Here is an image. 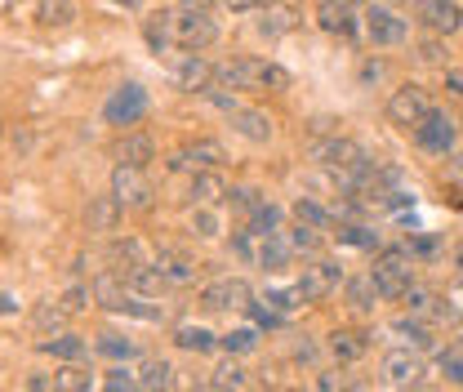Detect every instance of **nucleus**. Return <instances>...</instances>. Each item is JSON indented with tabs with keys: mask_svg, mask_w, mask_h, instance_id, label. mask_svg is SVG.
Here are the masks:
<instances>
[{
	"mask_svg": "<svg viewBox=\"0 0 463 392\" xmlns=\"http://www.w3.org/2000/svg\"><path fill=\"white\" fill-rule=\"evenodd\" d=\"M219 41V23L205 9H165L147 18V45L161 54L165 45L183 50V54H201Z\"/></svg>",
	"mask_w": 463,
	"mask_h": 392,
	"instance_id": "1",
	"label": "nucleus"
},
{
	"mask_svg": "<svg viewBox=\"0 0 463 392\" xmlns=\"http://www.w3.org/2000/svg\"><path fill=\"white\" fill-rule=\"evenodd\" d=\"M214 85L223 90H289V72L268 58H232L214 67Z\"/></svg>",
	"mask_w": 463,
	"mask_h": 392,
	"instance_id": "2",
	"label": "nucleus"
},
{
	"mask_svg": "<svg viewBox=\"0 0 463 392\" xmlns=\"http://www.w3.org/2000/svg\"><path fill=\"white\" fill-rule=\"evenodd\" d=\"M370 281L379 290V299H405L414 290V254L392 245V250H379L374 254V268H370Z\"/></svg>",
	"mask_w": 463,
	"mask_h": 392,
	"instance_id": "3",
	"label": "nucleus"
},
{
	"mask_svg": "<svg viewBox=\"0 0 463 392\" xmlns=\"http://www.w3.org/2000/svg\"><path fill=\"white\" fill-rule=\"evenodd\" d=\"M432 112H437L432 108V94L423 85H414V81H405L402 90H392V99H388V120L402 125V129H419Z\"/></svg>",
	"mask_w": 463,
	"mask_h": 392,
	"instance_id": "4",
	"label": "nucleus"
},
{
	"mask_svg": "<svg viewBox=\"0 0 463 392\" xmlns=\"http://www.w3.org/2000/svg\"><path fill=\"white\" fill-rule=\"evenodd\" d=\"M344 281H347L344 268H339L335 259H317L312 268H303V277H298L294 290H298V299H303V303H321V299H330Z\"/></svg>",
	"mask_w": 463,
	"mask_h": 392,
	"instance_id": "5",
	"label": "nucleus"
},
{
	"mask_svg": "<svg viewBox=\"0 0 463 392\" xmlns=\"http://www.w3.org/2000/svg\"><path fill=\"white\" fill-rule=\"evenodd\" d=\"M112 196L120 201V210H152V183L143 169H129V166H116L112 169Z\"/></svg>",
	"mask_w": 463,
	"mask_h": 392,
	"instance_id": "6",
	"label": "nucleus"
},
{
	"mask_svg": "<svg viewBox=\"0 0 463 392\" xmlns=\"http://www.w3.org/2000/svg\"><path fill=\"white\" fill-rule=\"evenodd\" d=\"M201 303L210 312H236V308H250L254 303V290H250V281H241V277H219L201 290Z\"/></svg>",
	"mask_w": 463,
	"mask_h": 392,
	"instance_id": "7",
	"label": "nucleus"
},
{
	"mask_svg": "<svg viewBox=\"0 0 463 392\" xmlns=\"http://www.w3.org/2000/svg\"><path fill=\"white\" fill-rule=\"evenodd\" d=\"M414 18H419L432 36H455L463 27V9L455 0H414Z\"/></svg>",
	"mask_w": 463,
	"mask_h": 392,
	"instance_id": "8",
	"label": "nucleus"
},
{
	"mask_svg": "<svg viewBox=\"0 0 463 392\" xmlns=\"http://www.w3.org/2000/svg\"><path fill=\"white\" fill-rule=\"evenodd\" d=\"M383 379L392 384V388H414V384H423V357L419 352H410V348H392V352H383Z\"/></svg>",
	"mask_w": 463,
	"mask_h": 392,
	"instance_id": "9",
	"label": "nucleus"
},
{
	"mask_svg": "<svg viewBox=\"0 0 463 392\" xmlns=\"http://www.w3.org/2000/svg\"><path fill=\"white\" fill-rule=\"evenodd\" d=\"M455 120L446 112H432L419 129H414V143L423 148V152H432V157H446V152H455Z\"/></svg>",
	"mask_w": 463,
	"mask_h": 392,
	"instance_id": "10",
	"label": "nucleus"
},
{
	"mask_svg": "<svg viewBox=\"0 0 463 392\" xmlns=\"http://www.w3.org/2000/svg\"><path fill=\"white\" fill-rule=\"evenodd\" d=\"M365 36L370 45H405L410 41V23L392 9H370L365 14Z\"/></svg>",
	"mask_w": 463,
	"mask_h": 392,
	"instance_id": "11",
	"label": "nucleus"
},
{
	"mask_svg": "<svg viewBox=\"0 0 463 392\" xmlns=\"http://www.w3.org/2000/svg\"><path fill=\"white\" fill-rule=\"evenodd\" d=\"M143 112H147V90L143 85H120L103 108V116L112 125H134V120H143Z\"/></svg>",
	"mask_w": 463,
	"mask_h": 392,
	"instance_id": "12",
	"label": "nucleus"
},
{
	"mask_svg": "<svg viewBox=\"0 0 463 392\" xmlns=\"http://www.w3.org/2000/svg\"><path fill=\"white\" fill-rule=\"evenodd\" d=\"M174 85L183 94H210L214 90V67L201 54H183V62L174 67Z\"/></svg>",
	"mask_w": 463,
	"mask_h": 392,
	"instance_id": "13",
	"label": "nucleus"
},
{
	"mask_svg": "<svg viewBox=\"0 0 463 392\" xmlns=\"http://www.w3.org/2000/svg\"><path fill=\"white\" fill-rule=\"evenodd\" d=\"M223 196H228V183L219 178V169H196V174H192V183H187V201H192V206H205V210H210V206H219Z\"/></svg>",
	"mask_w": 463,
	"mask_h": 392,
	"instance_id": "14",
	"label": "nucleus"
},
{
	"mask_svg": "<svg viewBox=\"0 0 463 392\" xmlns=\"http://www.w3.org/2000/svg\"><path fill=\"white\" fill-rule=\"evenodd\" d=\"M326 348H330V357H335L339 366H352V361H361V357L370 352V339L361 335V330H330Z\"/></svg>",
	"mask_w": 463,
	"mask_h": 392,
	"instance_id": "15",
	"label": "nucleus"
},
{
	"mask_svg": "<svg viewBox=\"0 0 463 392\" xmlns=\"http://www.w3.org/2000/svg\"><path fill=\"white\" fill-rule=\"evenodd\" d=\"M228 120L245 143H268V139H272V120H268L263 112H254V108H236Z\"/></svg>",
	"mask_w": 463,
	"mask_h": 392,
	"instance_id": "16",
	"label": "nucleus"
},
{
	"mask_svg": "<svg viewBox=\"0 0 463 392\" xmlns=\"http://www.w3.org/2000/svg\"><path fill=\"white\" fill-rule=\"evenodd\" d=\"M298 27V9L294 5H263V18H259V36H268V41H277V36H286Z\"/></svg>",
	"mask_w": 463,
	"mask_h": 392,
	"instance_id": "17",
	"label": "nucleus"
},
{
	"mask_svg": "<svg viewBox=\"0 0 463 392\" xmlns=\"http://www.w3.org/2000/svg\"><path fill=\"white\" fill-rule=\"evenodd\" d=\"M183 157H187L192 174H196V169H219L223 161H228V152H223L219 139H192V143L183 148Z\"/></svg>",
	"mask_w": 463,
	"mask_h": 392,
	"instance_id": "18",
	"label": "nucleus"
},
{
	"mask_svg": "<svg viewBox=\"0 0 463 392\" xmlns=\"http://www.w3.org/2000/svg\"><path fill=\"white\" fill-rule=\"evenodd\" d=\"M344 299H347V308H352V312L370 317V312L379 308V290H374L370 272H365V277H347L344 281Z\"/></svg>",
	"mask_w": 463,
	"mask_h": 392,
	"instance_id": "19",
	"label": "nucleus"
},
{
	"mask_svg": "<svg viewBox=\"0 0 463 392\" xmlns=\"http://www.w3.org/2000/svg\"><path fill=\"white\" fill-rule=\"evenodd\" d=\"M120 201H116L112 192L108 196H94L90 201V210H85V224H90V232H116L120 227Z\"/></svg>",
	"mask_w": 463,
	"mask_h": 392,
	"instance_id": "20",
	"label": "nucleus"
},
{
	"mask_svg": "<svg viewBox=\"0 0 463 392\" xmlns=\"http://www.w3.org/2000/svg\"><path fill=\"white\" fill-rule=\"evenodd\" d=\"M152 268L170 281V285H192V281H196V263H192L187 254H178V250H161Z\"/></svg>",
	"mask_w": 463,
	"mask_h": 392,
	"instance_id": "21",
	"label": "nucleus"
},
{
	"mask_svg": "<svg viewBox=\"0 0 463 392\" xmlns=\"http://www.w3.org/2000/svg\"><path fill=\"white\" fill-rule=\"evenodd\" d=\"M317 23H321L326 32H339V36H352V32H356V14L347 9L344 0H321V5H317Z\"/></svg>",
	"mask_w": 463,
	"mask_h": 392,
	"instance_id": "22",
	"label": "nucleus"
},
{
	"mask_svg": "<svg viewBox=\"0 0 463 392\" xmlns=\"http://www.w3.org/2000/svg\"><path fill=\"white\" fill-rule=\"evenodd\" d=\"M116 157H120V166L147 169L152 166V157H156V148H152V139H147V134H125V139H120V148H116Z\"/></svg>",
	"mask_w": 463,
	"mask_h": 392,
	"instance_id": "23",
	"label": "nucleus"
},
{
	"mask_svg": "<svg viewBox=\"0 0 463 392\" xmlns=\"http://www.w3.org/2000/svg\"><path fill=\"white\" fill-rule=\"evenodd\" d=\"M210 384L219 392H254V375L241 361H223V366L210 370Z\"/></svg>",
	"mask_w": 463,
	"mask_h": 392,
	"instance_id": "24",
	"label": "nucleus"
},
{
	"mask_svg": "<svg viewBox=\"0 0 463 392\" xmlns=\"http://www.w3.org/2000/svg\"><path fill=\"white\" fill-rule=\"evenodd\" d=\"M94 299H99L108 312H125L134 294H129V285H120V277H116V272H103V277L94 281Z\"/></svg>",
	"mask_w": 463,
	"mask_h": 392,
	"instance_id": "25",
	"label": "nucleus"
},
{
	"mask_svg": "<svg viewBox=\"0 0 463 392\" xmlns=\"http://www.w3.org/2000/svg\"><path fill=\"white\" fill-rule=\"evenodd\" d=\"M41 352H45V357H58V361H67V366H80V361L90 357V343L76 339V335H54V339L41 343Z\"/></svg>",
	"mask_w": 463,
	"mask_h": 392,
	"instance_id": "26",
	"label": "nucleus"
},
{
	"mask_svg": "<svg viewBox=\"0 0 463 392\" xmlns=\"http://www.w3.org/2000/svg\"><path fill=\"white\" fill-rule=\"evenodd\" d=\"M289 241L277 232V236H259V268H268V272H281L289 263Z\"/></svg>",
	"mask_w": 463,
	"mask_h": 392,
	"instance_id": "27",
	"label": "nucleus"
},
{
	"mask_svg": "<svg viewBox=\"0 0 463 392\" xmlns=\"http://www.w3.org/2000/svg\"><path fill=\"white\" fill-rule=\"evenodd\" d=\"M174 343H178L183 352H214V348H219V335H210L205 326H178V330H174Z\"/></svg>",
	"mask_w": 463,
	"mask_h": 392,
	"instance_id": "28",
	"label": "nucleus"
},
{
	"mask_svg": "<svg viewBox=\"0 0 463 392\" xmlns=\"http://www.w3.org/2000/svg\"><path fill=\"white\" fill-rule=\"evenodd\" d=\"M138 388H147V392H170V388H174V366H170V361H143Z\"/></svg>",
	"mask_w": 463,
	"mask_h": 392,
	"instance_id": "29",
	"label": "nucleus"
},
{
	"mask_svg": "<svg viewBox=\"0 0 463 392\" xmlns=\"http://www.w3.org/2000/svg\"><path fill=\"white\" fill-rule=\"evenodd\" d=\"M120 281H125L129 290H138V294H165V290H170V281L161 277L156 268H134V272H125Z\"/></svg>",
	"mask_w": 463,
	"mask_h": 392,
	"instance_id": "30",
	"label": "nucleus"
},
{
	"mask_svg": "<svg viewBox=\"0 0 463 392\" xmlns=\"http://www.w3.org/2000/svg\"><path fill=\"white\" fill-rule=\"evenodd\" d=\"M54 392H94V379L85 366H62L54 370Z\"/></svg>",
	"mask_w": 463,
	"mask_h": 392,
	"instance_id": "31",
	"label": "nucleus"
},
{
	"mask_svg": "<svg viewBox=\"0 0 463 392\" xmlns=\"http://www.w3.org/2000/svg\"><path fill=\"white\" fill-rule=\"evenodd\" d=\"M36 18H41L45 27H62V23L76 18V5H71V0H41V5H36Z\"/></svg>",
	"mask_w": 463,
	"mask_h": 392,
	"instance_id": "32",
	"label": "nucleus"
},
{
	"mask_svg": "<svg viewBox=\"0 0 463 392\" xmlns=\"http://www.w3.org/2000/svg\"><path fill=\"white\" fill-rule=\"evenodd\" d=\"M263 201H268V196H263V192H254V187H228V206L241 215V224H245V219H250Z\"/></svg>",
	"mask_w": 463,
	"mask_h": 392,
	"instance_id": "33",
	"label": "nucleus"
},
{
	"mask_svg": "<svg viewBox=\"0 0 463 392\" xmlns=\"http://www.w3.org/2000/svg\"><path fill=\"white\" fill-rule=\"evenodd\" d=\"M294 219H298V227H312V232L330 227V215H326L317 201H294Z\"/></svg>",
	"mask_w": 463,
	"mask_h": 392,
	"instance_id": "34",
	"label": "nucleus"
},
{
	"mask_svg": "<svg viewBox=\"0 0 463 392\" xmlns=\"http://www.w3.org/2000/svg\"><path fill=\"white\" fill-rule=\"evenodd\" d=\"M446 58H450V50H446V41H441V36L419 41V62H428V67H446Z\"/></svg>",
	"mask_w": 463,
	"mask_h": 392,
	"instance_id": "35",
	"label": "nucleus"
},
{
	"mask_svg": "<svg viewBox=\"0 0 463 392\" xmlns=\"http://www.w3.org/2000/svg\"><path fill=\"white\" fill-rule=\"evenodd\" d=\"M219 215L214 210H205V206H196V215H192V232L201 236V241H210V236H219Z\"/></svg>",
	"mask_w": 463,
	"mask_h": 392,
	"instance_id": "36",
	"label": "nucleus"
},
{
	"mask_svg": "<svg viewBox=\"0 0 463 392\" xmlns=\"http://www.w3.org/2000/svg\"><path fill=\"white\" fill-rule=\"evenodd\" d=\"M286 241H289V250H303V254H317V250H321V236H317L312 227H294Z\"/></svg>",
	"mask_w": 463,
	"mask_h": 392,
	"instance_id": "37",
	"label": "nucleus"
},
{
	"mask_svg": "<svg viewBox=\"0 0 463 392\" xmlns=\"http://www.w3.org/2000/svg\"><path fill=\"white\" fill-rule=\"evenodd\" d=\"M219 343H223L228 352H254V348H259V335H254V330H228Z\"/></svg>",
	"mask_w": 463,
	"mask_h": 392,
	"instance_id": "38",
	"label": "nucleus"
},
{
	"mask_svg": "<svg viewBox=\"0 0 463 392\" xmlns=\"http://www.w3.org/2000/svg\"><path fill=\"white\" fill-rule=\"evenodd\" d=\"M339 241L347 245H361V250H379V236L370 227H339Z\"/></svg>",
	"mask_w": 463,
	"mask_h": 392,
	"instance_id": "39",
	"label": "nucleus"
},
{
	"mask_svg": "<svg viewBox=\"0 0 463 392\" xmlns=\"http://www.w3.org/2000/svg\"><path fill=\"white\" fill-rule=\"evenodd\" d=\"M32 317H36V326H41V330H58V326L67 321V308H54V303H41V308H36Z\"/></svg>",
	"mask_w": 463,
	"mask_h": 392,
	"instance_id": "40",
	"label": "nucleus"
},
{
	"mask_svg": "<svg viewBox=\"0 0 463 392\" xmlns=\"http://www.w3.org/2000/svg\"><path fill=\"white\" fill-rule=\"evenodd\" d=\"M441 375H446V384H455L463 388V357L450 348V352H441Z\"/></svg>",
	"mask_w": 463,
	"mask_h": 392,
	"instance_id": "41",
	"label": "nucleus"
},
{
	"mask_svg": "<svg viewBox=\"0 0 463 392\" xmlns=\"http://www.w3.org/2000/svg\"><path fill=\"white\" fill-rule=\"evenodd\" d=\"M99 352H103V357H134V343L125 335H103L99 339Z\"/></svg>",
	"mask_w": 463,
	"mask_h": 392,
	"instance_id": "42",
	"label": "nucleus"
},
{
	"mask_svg": "<svg viewBox=\"0 0 463 392\" xmlns=\"http://www.w3.org/2000/svg\"><path fill=\"white\" fill-rule=\"evenodd\" d=\"M108 392H138V384L129 379V370H108Z\"/></svg>",
	"mask_w": 463,
	"mask_h": 392,
	"instance_id": "43",
	"label": "nucleus"
},
{
	"mask_svg": "<svg viewBox=\"0 0 463 392\" xmlns=\"http://www.w3.org/2000/svg\"><path fill=\"white\" fill-rule=\"evenodd\" d=\"M85 299H90V290H85V285H71V290L62 294V308H67V312H80Z\"/></svg>",
	"mask_w": 463,
	"mask_h": 392,
	"instance_id": "44",
	"label": "nucleus"
},
{
	"mask_svg": "<svg viewBox=\"0 0 463 392\" xmlns=\"http://www.w3.org/2000/svg\"><path fill=\"white\" fill-rule=\"evenodd\" d=\"M446 94L463 103V72H446Z\"/></svg>",
	"mask_w": 463,
	"mask_h": 392,
	"instance_id": "45",
	"label": "nucleus"
},
{
	"mask_svg": "<svg viewBox=\"0 0 463 392\" xmlns=\"http://www.w3.org/2000/svg\"><path fill=\"white\" fill-rule=\"evenodd\" d=\"M379 76H383V62H374V58H365V62H361V81L370 85V81H379Z\"/></svg>",
	"mask_w": 463,
	"mask_h": 392,
	"instance_id": "46",
	"label": "nucleus"
},
{
	"mask_svg": "<svg viewBox=\"0 0 463 392\" xmlns=\"http://www.w3.org/2000/svg\"><path fill=\"white\" fill-rule=\"evenodd\" d=\"M317 392H347L339 384V375H317Z\"/></svg>",
	"mask_w": 463,
	"mask_h": 392,
	"instance_id": "47",
	"label": "nucleus"
},
{
	"mask_svg": "<svg viewBox=\"0 0 463 392\" xmlns=\"http://www.w3.org/2000/svg\"><path fill=\"white\" fill-rule=\"evenodd\" d=\"M294 357H298V361H307V366H312V361H317V343H298V352H294Z\"/></svg>",
	"mask_w": 463,
	"mask_h": 392,
	"instance_id": "48",
	"label": "nucleus"
},
{
	"mask_svg": "<svg viewBox=\"0 0 463 392\" xmlns=\"http://www.w3.org/2000/svg\"><path fill=\"white\" fill-rule=\"evenodd\" d=\"M236 14H245V9H263V0H228Z\"/></svg>",
	"mask_w": 463,
	"mask_h": 392,
	"instance_id": "49",
	"label": "nucleus"
},
{
	"mask_svg": "<svg viewBox=\"0 0 463 392\" xmlns=\"http://www.w3.org/2000/svg\"><path fill=\"white\" fill-rule=\"evenodd\" d=\"M178 5H183V9H205V14H210V5H214V0H178Z\"/></svg>",
	"mask_w": 463,
	"mask_h": 392,
	"instance_id": "50",
	"label": "nucleus"
},
{
	"mask_svg": "<svg viewBox=\"0 0 463 392\" xmlns=\"http://www.w3.org/2000/svg\"><path fill=\"white\" fill-rule=\"evenodd\" d=\"M450 169H455V178L463 183V152H455V161H450Z\"/></svg>",
	"mask_w": 463,
	"mask_h": 392,
	"instance_id": "51",
	"label": "nucleus"
},
{
	"mask_svg": "<svg viewBox=\"0 0 463 392\" xmlns=\"http://www.w3.org/2000/svg\"><path fill=\"white\" fill-rule=\"evenodd\" d=\"M402 392H437L432 384H414V388H402Z\"/></svg>",
	"mask_w": 463,
	"mask_h": 392,
	"instance_id": "52",
	"label": "nucleus"
},
{
	"mask_svg": "<svg viewBox=\"0 0 463 392\" xmlns=\"http://www.w3.org/2000/svg\"><path fill=\"white\" fill-rule=\"evenodd\" d=\"M0 312H14V303H9V299H5V294H0Z\"/></svg>",
	"mask_w": 463,
	"mask_h": 392,
	"instance_id": "53",
	"label": "nucleus"
},
{
	"mask_svg": "<svg viewBox=\"0 0 463 392\" xmlns=\"http://www.w3.org/2000/svg\"><path fill=\"white\" fill-rule=\"evenodd\" d=\"M347 392H374V388H370V384H352Z\"/></svg>",
	"mask_w": 463,
	"mask_h": 392,
	"instance_id": "54",
	"label": "nucleus"
},
{
	"mask_svg": "<svg viewBox=\"0 0 463 392\" xmlns=\"http://www.w3.org/2000/svg\"><path fill=\"white\" fill-rule=\"evenodd\" d=\"M455 259H459V268H463V245H459V250H455Z\"/></svg>",
	"mask_w": 463,
	"mask_h": 392,
	"instance_id": "55",
	"label": "nucleus"
},
{
	"mask_svg": "<svg viewBox=\"0 0 463 392\" xmlns=\"http://www.w3.org/2000/svg\"><path fill=\"white\" fill-rule=\"evenodd\" d=\"M455 352H459V357H463V335H459V343H455Z\"/></svg>",
	"mask_w": 463,
	"mask_h": 392,
	"instance_id": "56",
	"label": "nucleus"
},
{
	"mask_svg": "<svg viewBox=\"0 0 463 392\" xmlns=\"http://www.w3.org/2000/svg\"><path fill=\"white\" fill-rule=\"evenodd\" d=\"M286 392H307V388H286Z\"/></svg>",
	"mask_w": 463,
	"mask_h": 392,
	"instance_id": "57",
	"label": "nucleus"
},
{
	"mask_svg": "<svg viewBox=\"0 0 463 392\" xmlns=\"http://www.w3.org/2000/svg\"><path fill=\"white\" fill-rule=\"evenodd\" d=\"M344 5H361V0H344Z\"/></svg>",
	"mask_w": 463,
	"mask_h": 392,
	"instance_id": "58",
	"label": "nucleus"
}]
</instances>
